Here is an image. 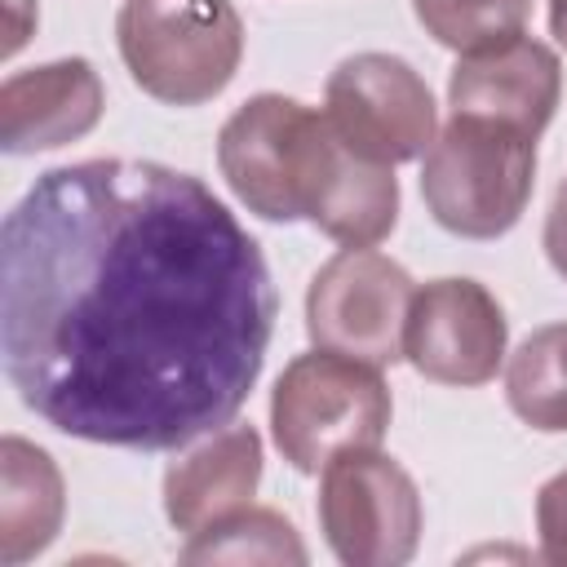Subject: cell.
<instances>
[{"mask_svg": "<svg viewBox=\"0 0 567 567\" xmlns=\"http://www.w3.org/2000/svg\"><path fill=\"white\" fill-rule=\"evenodd\" d=\"M279 297L261 244L186 168L80 159L0 226V363L66 439L177 452L248 403Z\"/></svg>", "mask_w": 567, "mask_h": 567, "instance_id": "1", "label": "cell"}, {"mask_svg": "<svg viewBox=\"0 0 567 567\" xmlns=\"http://www.w3.org/2000/svg\"><path fill=\"white\" fill-rule=\"evenodd\" d=\"M332 155L337 133L328 115L284 93L248 97L217 133V168L261 221L310 217Z\"/></svg>", "mask_w": 567, "mask_h": 567, "instance_id": "2", "label": "cell"}, {"mask_svg": "<svg viewBox=\"0 0 567 567\" xmlns=\"http://www.w3.org/2000/svg\"><path fill=\"white\" fill-rule=\"evenodd\" d=\"M390 416L385 377L319 346L297 354L270 390V439L297 474H323L346 452L381 447Z\"/></svg>", "mask_w": 567, "mask_h": 567, "instance_id": "3", "label": "cell"}, {"mask_svg": "<svg viewBox=\"0 0 567 567\" xmlns=\"http://www.w3.org/2000/svg\"><path fill=\"white\" fill-rule=\"evenodd\" d=\"M532 186L536 137L478 115H452L421 159V199L430 217L461 239H501L514 230Z\"/></svg>", "mask_w": 567, "mask_h": 567, "instance_id": "4", "label": "cell"}, {"mask_svg": "<svg viewBox=\"0 0 567 567\" xmlns=\"http://www.w3.org/2000/svg\"><path fill=\"white\" fill-rule=\"evenodd\" d=\"M115 44L146 97L199 106L235 80L244 22L230 0H124Z\"/></svg>", "mask_w": 567, "mask_h": 567, "instance_id": "5", "label": "cell"}, {"mask_svg": "<svg viewBox=\"0 0 567 567\" xmlns=\"http://www.w3.org/2000/svg\"><path fill=\"white\" fill-rule=\"evenodd\" d=\"M412 297V275L394 257L377 248H341L315 270L306 288L310 346L350 354L372 368L399 363Z\"/></svg>", "mask_w": 567, "mask_h": 567, "instance_id": "6", "label": "cell"}, {"mask_svg": "<svg viewBox=\"0 0 567 567\" xmlns=\"http://www.w3.org/2000/svg\"><path fill=\"white\" fill-rule=\"evenodd\" d=\"M319 532L346 567H403L421 545V492L394 456L346 452L323 470Z\"/></svg>", "mask_w": 567, "mask_h": 567, "instance_id": "7", "label": "cell"}, {"mask_svg": "<svg viewBox=\"0 0 567 567\" xmlns=\"http://www.w3.org/2000/svg\"><path fill=\"white\" fill-rule=\"evenodd\" d=\"M323 115L350 151L390 168L425 155L439 133L425 75L394 53L341 58L323 84Z\"/></svg>", "mask_w": 567, "mask_h": 567, "instance_id": "8", "label": "cell"}, {"mask_svg": "<svg viewBox=\"0 0 567 567\" xmlns=\"http://www.w3.org/2000/svg\"><path fill=\"white\" fill-rule=\"evenodd\" d=\"M509 319L501 301L465 275L430 279L412 297L403 359L439 385H487L505 363Z\"/></svg>", "mask_w": 567, "mask_h": 567, "instance_id": "9", "label": "cell"}, {"mask_svg": "<svg viewBox=\"0 0 567 567\" xmlns=\"http://www.w3.org/2000/svg\"><path fill=\"white\" fill-rule=\"evenodd\" d=\"M563 97V62L545 40L523 31L470 49L456 58L447 75L452 115H478L496 124H514L540 137Z\"/></svg>", "mask_w": 567, "mask_h": 567, "instance_id": "10", "label": "cell"}, {"mask_svg": "<svg viewBox=\"0 0 567 567\" xmlns=\"http://www.w3.org/2000/svg\"><path fill=\"white\" fill-rule=\"evenodd\" d=\"M102 106V75L89 58H58L13 71L0 84V151L35 155L80 142L97 128Z\"/></svg>", "mask_w": 567, "mask_h": 567, "instance_id": "11", "label": "cell"}, {"mask_svg": "<svg viewBox=\"0 0 567 567\" xmlns=\"http://www.w3.org/2000/svg\"><path fill=\"white\" fill-rule=\"evenodd\" d=\"M261 434L244 421H226L164 470V514L177 532L195 536L217 518L252 505L261 483Z\"/></svg>", "mask_w": 567, "mask_h": 567, "instance_id": "12", "label": "cell"}, {"mask_svg": "<svg viewBox=\"0 0 567 567\" xmlns=\"http://www.w3.org/2000/svg\"><path fill=\"white\" fill-rule=\"evenodd\" d=\"M66 514V483L58 461L22 434L0 439V563L22 567L44 554Z\"/></svg>", "mask_w": 567, "mask_h": 567, "instance_id": "13", "label": "cell"}, {"mask_svg": "<svg viewBox=\"0 0 567 567\" xmlns=\"http://www.w3.org/2000/svg\"><path fill=\"white\" fill-rule=\"evenodd\" d=\"M310 221L346 248L381 244L399 221V177H394V168L350 151L337 137V155H332V168L319 186Z\"/></svg>", "mask_w": 567, "mask_h": 567, "instance_id": "14", "label": "cell"}, {"mask_svg": "<svg viewBox=\"0 0 567 567\" xmlns=\"http://www.w3.org/2000/svg\"><path fill=\"white\" fill-rule=\"evenodd\" d=\"M514 416L540 434H567V319L536 328L505 368Z\"/></svg>", "mask_w": 567, "mask_h": 567, "instance_id": "15", "label": "cell"}, {"mask_svg": "<svg viewBox=\"0 0 567 567\" xmlns=\"http://www.w3.org/2000/svg\"><path fill=\"white\" fill-rule=\"evenodd\" d=\"M182 563H284V567H306V545L297 527L266 505H244L213 527L195 532L182 554Z\"/></svg>", "mask_w": 567, "mask_h": 567, "instance_id": "16", "label": "cell"}, {"mask_svg": "<svg viewBox=\"0 0 567 567\" xmlns=\"http://www.w3.org/2000/svg\"><path fill=\"white\" fill-rule=\"evenodd\" d=\"M412 13L443 49L470 53L523 31L532 0H412Z\"/></svg>", "mask_w": 567, "mask_h": 567, "instance_id": "17", "label": "cell"}, {"mask_svg": "<svg viewBox=\"0 0 567 567\" xmlns=\"http://www.w3.org/2000/svg\"><path fill=\"white\" fill-rule=\"evenodd\" d=\"M536 536H540V558L567 567V470L545 478L536 492Z\"/></svg>", "mask_w": 567, "mask_h": 567, "instance_id": "18", "label": "cell"}, {"mask_svg": "<svg viewBox=\"0 0 567 567\" xmlns=\"http://www.w3.org/2000/svg\"><path fill=\"white\" fill-rule=\"evenodd\" d=\"M540 244H545V257H549V266L567 279V177L558 182V190H554V199H549V213H545V235H540Z\"/></svg>", "mask_w": 567, "mask_h": 567, "instance_id": "19", "label": "cell"}, {"mask_svg": "<svg viewBox=\"0 0 567 567\" xmlns=\"http://www.w3.org/2000/svg\"><path fill=\"white\" fill-rule=\"evenodd\" d=\"M549 31L567 49V0H549Z\"/></svg>", "mask_w": 567, "mask_h": 567, "instance_id": "20", "label": "cell"}]
</instances>
